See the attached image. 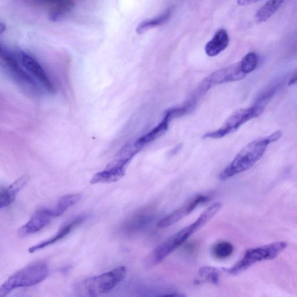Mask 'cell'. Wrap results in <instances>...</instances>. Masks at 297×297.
<instances>
[{
	"label": "cell",
	"instance_id": "6da1fadb",
	"mask_svg": "<svg viewBox=\"0 0 297 297\" xmlns=\"http://www.w3.org/2000/svg\"><path fill=\"white\" fill-rule=\"evenodd\" d=\"M282 136V132L277 131L268 137L255 139L247 144L220 174L219 179L224 181L251 169L262 158L268 146L278 141Z\"/></svg>",
	"mask_w": 297,
	"mask_h": 297
},
{
	"label": "cell",
	"instance_id": "7a4b0ae2",
	"mask_svg": "<svg viewBox=\"0 0 297 297\" xmlns=\"http://www.w3.org/2000/svg\"><path fill=\"white\" fill-rule=\"evenodd\" d=\"M220 202L209 207L199 216L194 222L171 236L163 244L157 247L151 255V261L154 264H158L176 250L191 236L205 226L221 209Z\"/></svg>",
	"mask_w": 297,
	"mask_h": 297
},
{
	"label": "cell",
	"instance_id": "3957f363",
	"mask_svg": "<svg viewBox=\"0 0 297 297\" xmlns=\"http://www.w3.org/2000/svg\"><path fill=\"white\" fill-rule=\"evenodd\" d=\"M1 61L4 69L25 93L33 97L42 95L41 85L22 66L16 51L1 46Z\"/></svg>",
	"mask_w": 297,
	"mask_h": 297
},
{
	"label": "cell",
	"instance_id": "277c9868",
	"mask_svg": "<svg viewBox=\"0 0 297 297\" xmlns=\"http://www.w3.org/2000/svg\"><path fill=\"white\" fill-rule=\"evenodd\" d=\"M126 272L125 267H117L100 276L80 282L76 285V290L84 296H97L107 293L124 280Z\"/></svg>",
	"mask_w": 297,
	"mask_h": 297
},
{
	"label": "cell",
	"instance_id": "5b68a950",
	"mask_svg": "<svg viewBox=\"0 0 297 297\" xmlns=\"http://www.w3.org/2000/svg\"><path fill=\"white\" fill-rule=\"evenodd\" d=\"M49 273L46 264L40 262L20 270L3 283L0 288V297H4L17 288L33 286L46 280Z\"/></svg>",
	"mask_w": 297,
	"mask_h": 297
},
{
	"label": "cell",
	"instance_id": "8992f818",
	"mask_svg": "<svg viewBox=\"0 0 297 297\" xmlns=\"http://www.w3.org/2000/svg\"><path fill=\"white\" fill-rule=\"evenodd\" d=\"M287 246V243L286 242H277L247 250L239 262L231 268L225 269V271L232 274L240 273L256 263L275 258L285 250Z\"/></svg>",
	"mask_w": 297,
	"mask_h": 297
},
{
	"label": "cell",
	"instance_id": "52a82bcc",
	"mask_svg": "<svg viewBox=\"0 0 297 297\" xmlns=\"http://www.w3.org/2000/svg\"><path fill=\"white\" fill-rule=\"evenodd\" d=\"M260 113L254 105L247 109H241L234 112L226 121L221 128L217 131L210 132L204 135L203 138L219 139L235 132L247 121L258 118Z\"/></svg>",
	"mask_w": 297,
	"mask_h": 297
},
{
	"label": "cell",
	"instance_id": "ba28073f",
	"mask_svg": "<svg viewBox=\"0 0 297 297\" xmlns=\"http://www.w3.org/2000/svg\"><path fill=\"white\" fill-rule=\"evenodd\" d=\"M247 76L241 68L240 63H236L211 74L201 83L197 90L203 94L215 85L237 82L245 79Z\"/></svg>",
	"mask_w": 297,
	"mask_h": 297
},
{
	"label": "cell",
	"instance_id": "9c48e42d",
	"mask_svg": "<svg viewBox=\"0 0 297 297\" xmlns=\"http://www.w3.org/2000/svg\"><path fill=\"white\" fill-rule=\"evenodd\" d=\"M16 52L22 66L33 76L41 87L49 94H55L57 89L55 86L37 60L30 53L20 49H17Z\"/></svg>",
	"mask_w": 297,
	"mask_h": 297
},
{
	"label": "cell",
	"instance_id": "30bf717a",
	"mask_svg": "<svg viewBox=\"0 0 297 297\" xmlns=\"http://www.w3.org/2000/svg\"><path fill=\"white\" fill-rule=\"evenodd\" d=\"M210 197L208 196L200 195L196 196L189 200L187 203L183 205L181 208L175 210L166 217L160 220L157 224V227L159 228H168L176 224L186 216L190 214L194 211L197 207L201 204L208 201Z\"/></svg>",
	"mask_w": 297,
	"mask_h": 297
},
{
	"label": "cell",
	"instance_id": "8fae6325",
	"mask_svg": "<svg viewBox=\"0 0 297 297\" xmlns=\"http://www.w3.org/2000/svg\"><path fill=\"white\" fill-rule=\"evenodd\" d=\"M53 218L49 214L47 209L39 210L30 218L28 222L18 231L20 237L28 236L39 232L51 221Z\"/></svg>",
	"mask_w": 297,
	"mask_h": 297
},
{
	"label": "cell",
	"instance_id": "7c38bea8",
	"mask_svg": "<svg viewBox=\"0 0 297 297\" xmlns=\"http://www.w3.org/2000/svg\"><path fill=\"white\" fill-rule=\"evenodd\" d=\"M29 178V175H24L16 179L8 187H2L1 191H0V208H6L13 203L17 193L28 182Z\"/></svg>",
	"mask_w": 297,
	"mask_h": 297
},
{
	"label": "cell",
	"instance_id": "4fadbf2b",
	"mask_svg": "<svg viewBox=\"0 0 297 297\" xmlns=\"http://www.w3.org/2000/svg\"><path fill=\"white\" fill-rule=\"evenodd\" d=\"M142 150L135 142H129L121 148L113 161L107 166L126 170V168L135 156Z\"/></svg>",
	"mask_w": 297,
	"mask_h": 297
},
{
	"label": "cell",
	"instance_id": "5bb4252c",
	"mask_svg": "<svg viewBox=\"0 0 297 297\" xmlns=\"http://www.w3.org/2000/svg\"><path fill=\"white\" fill-rule=\"evenodd\" d=\"M85 218H86V217H85V216H80V217L76 218L68 224H67L66 226L62 228L60 230L57 232L56 235L52 238L40 243V244L37 245L30 247L29 250V253H34V252L43 249L45 248V247L55 244L57 242L60 241L62 239V238L68 235L76 227H77L80 224H82Z\"/></svg>",
	"mask_w": 297,
	"mask_h": 297
},
{
	"label": "cell",
	"instance_id": "9a60e30c",
	"mask_svg": "<svg viewBox=\"0 0 297 297\" xmlns=\"http://www.w3.org/2000/svg\"><path fill=\"white\" fill-rule=\"evenodd\" d=\"M40 4L48 8L49 15L52 20H56L64 16L74 6V0H34Z\"/></svg>",
	"mask_w": 297,
	"mask_h": 297
},
{
	"label": "cell",
	"instance_id": "2e32d148",
	"mask_svg": "<svg viewBox=\"0 0 297 297\" xmlns=\"http://www.w3.org/2000/svg\"><path fill=\"white\" fill-rule=\"evenodd\" d=\"M173 119L168 111L166 112L165 115L163 120L151 132L144 135L142 137L139 138L136 141V145L141 148L145 146L147 144L156 140L159 138L168 131L169 127L170 121Z\"/></svg>",
	"mask_w": 297,
	"mask_h": 297
},
{
	"label": "cell",
	"instance_id": "e0dca14e",
	"mask_svg": "<svg viewBox=\"0 0 297 297\" xmlns=\"http://www.w3.org/2000/svg\"><path fill=\"white\" fill-rule=\"evenodd\" d=\"M229 42L227 31L224 29L219 30L216 33L213 39L207 44L205 47L207 55L211 57L218 55L228 47Z\"/></svg>",
	"mask_w": 297,
	"mask_h": 297
},
{
	"label": "cell",
	"instance_id": "ac0fdd59",
	"mask_svg": "<svg viewBox=\"0 0 297 297\" xmlns=\"http://www.w3.org/2000/svg\"><path fill=\"white\" fill-rule=\"evenodd\" d=\"M125 173V170L107 165L104 170L94 175L90 182L92 184L115 182L122 178Z\"/></svg>",
	"mask_w": 297,
	"mask_h": 297
},
{
	"label": "cell",
	"instance_id": "d6986e66",
	"mask_svg": "<svg viewBox=\"0 0 297 297\" xmlns=\"http://www.w3.org/2000/svg\"><path fill=\"white\" fill-rule=\"evenodd\" d=\"M82 196L80 194H71L63 196L55 206L51 208L47 209L49 214L53 218L60 217L64 214L71 206L78 203L82 199Z\"/></svg>",
	"mask_w": 297,
	"mask_h": 297
},
{
	"label": "cell",
	"instance_id": "ffe728a7",
	"mask_svg": "<svg viewBox=\"0 0 297 297\" xmlns=\"http://www.w3.org/2000/svg\"><path fill=\"white\" fill-rule=\"evenodd\" d=\"M285 0H268L256 13L255 19L259 23L267 21L275 13Z\"/></svg>",
	"mask_w": 297,
	"mask_h": 297
},
{
	"label": "cell",
	"instance_id": "44dd1931",
	"mask_svg": "<svg viewBox=\"0 0 297 297\" xmlns=\"http://www.w3.org/2000/svg\"><path fill=\"white\" fill-rule=\"evenodd\" d=\"M172 9L166 11L161 15L157 16L152 20H147L141 22L137 26L136 31L139 34H143L148 30L161 26L168 22L172 16Z\"/></svg>",
	"mask_w": 297,
	"mask_h": 297
},
{
	"label": "cell",
	"instance_id": "7402d4cb",
	"mask_svg": "<svg viewBox=\"0 0 297 297\" xmlns=\"http://www.w3.org/2000/svg\"><path fill=\"white\" fill-rule=\"evenodd\" d=\"M280 85V83L272 85L271 88L266 90V91L262 94L257 100H256L254 105L257 108L261 114H262L263 113L265 107H266L269 102L274 95V94L277 91Z\"/></svg>",
	"mask_w": 297,
	"mask_h": 297
},
{
	"label": "cell",
	"instance_id": "603a6c76",
	"mask_svg": "<svg viewBox=\"0 0 297 297\" xmlns=\"http://www.w3.org/2000/svg\"><path fill=\"white\" fill-rule=\"evenodd\" d=\"M233 250V246L231 243L220 242L213 247L212 254L215 258L222 259L231 256Z\"/></svg>",
	"mask_w": 297,
	"mask_h": 297
},
{
	"label": "cell",
	"instance_id": "cb8c5ba5",
	"mask_svg": "<svg viewBox=\"0 0 297 297\" xmlns=\"http://www.w3.org/2000/svg\"><path fill=\"white\" fill-rule=\"evenodd\" d=\"M243 71L249 75L253 71L258 64V58L254 52H250L240 62Z\"/></svg>",
	"mask_w": 297,
	"mask_h": 297
},
{
	"label": "cell",
	"instance_id": "d4e9b609",
	"mask_svg": "<svg viewBox=\"0 0 297 297\" xmlns=\"http://www.w3.org/2000/svg\"><path fill=\"white\" fill-rule=\"evenodd\" d=\"M199 274L201 277L213 284L216 285L219 283V272L217 269L210 267H202L199 270Z\"/></svg>",
	"mask_w": 297,
	"mask_h": 297
},
{
	"label": "cell",
	"instance_id": "484cf974",
	"mask_svg": "<svg viewBox=\"0 0 297 297\" xmlns=\"http://www.w3.org/2000/svg\"><path fill=\"white\" fill-rule=\"evenodd\" d=\"M259 1H260V0H237V4L241 6H246Z\"/></svg>",
	"mask_w": 297,
	"mask_h": 297
},
{
	"label": "cell",
	"instance_id": "4316f807",
	"mask_svg": "<svg viewBox=\"0 0 297 297\" xmlns=\"http://www.w3.org/2000/svg\"><path fill=\"white\" fill-rule=\"evenodd\" d=\"M289 85L297 84V70L292 73L291 77L289 82Z\"/></svg>",
	"mask_w": 297,
	"mask_h": 297
}]
</instances>
